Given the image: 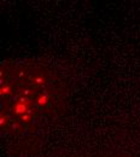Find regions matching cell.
Returning a JSON list of instances; mask_svg holds the SVG:
<instances>
[{
    "label": "cell",
    "instance_id": "obj_2",
    "mask_svg": "<svg viewBox=\"0 0 140 157\" xmlns=\"http://www.w3.org/2000/svg\"><path fill=\"white\" fill-rule=\"evenodd\" d=\"M47 100H48V96H47V94H45V96L42 94L40 98L38 99V103H39L40 105H45V104L47 103Z\"/></svg>",
    "mask_w": 140,
    "mask_h": 157
},
{
    "label": "cell",
    "instance_id": "obj_1",
    "mask_svg": "<svg viewBox=\"0 0 140 157\" xmlns=\"http://www.w3.org/2000/svg\"><path fill=\"white\" fill-rule=\"evenodd\" d=\"M30 101L27 98L21 99L20 103H17L15 106H13V113H16L17 115H24L28 113V106H29Z\"/></svg>",
    "mask_w": 140,
    "mask_h": 157
},
{
    "label": "cell",
    "instance_id": "obj_3",
    "mask_svg": "<svg viewBox=\"0 0 140 157\" xmlns=\"http://www.w3.org/2000/svg\"><path fill=\"white\" fill-rule=\"evenodd\" d=\"M10 93V86H2L1 87V94H9Z\"/></svg>",
    "mask_w": 140,
    "mask_h": 157
},
{
    "label": "cell",
    "instance_id": "obj_4",
    "mask_svg": "<svg viewBox=\"0 0 140 157\" xmlns=\"http://www.w3.org/2000/svg\"><path fill=\"white\" fill-rule=\"evenodd\" d=\"M22 120L23 121H29L30 120V113H27V114L22 115Z\"/></svg>",
    "mask_w": 140,
    "mask_h": 157
}]
</instances>
